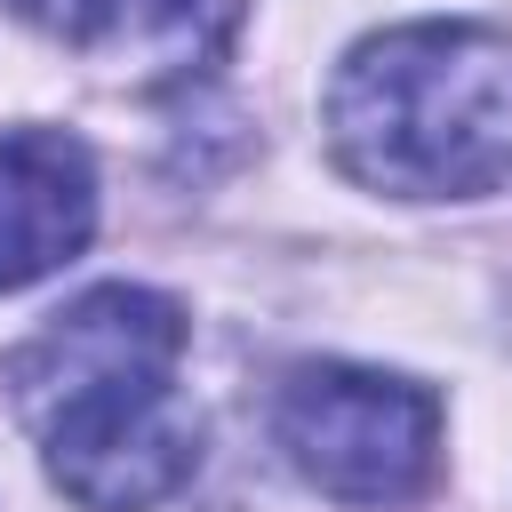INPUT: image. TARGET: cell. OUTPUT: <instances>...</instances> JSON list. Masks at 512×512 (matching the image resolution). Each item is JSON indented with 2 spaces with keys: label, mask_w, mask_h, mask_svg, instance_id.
<instances>
[{
  "label": "cell",
  "mask_w": 512,
  "mask_h": 512,
  "mask_svg": "<svg viewBox=\"0 0 512 512\" xmlns=\"http://www.w3.org/2000/svg\"><path fill=\"white\" fill-rule=\"evenodd\" d=\"M176 368H184L176 296L128 280L72 296L24 352H8V400L40 440L48 480L80 512H152L192 480L200 416Z\"/></svg>",
  "instance_id": "6da1fadb"
},
{
  "label": "cell",
  "mask_w": 512,
  "mask_h": 512,
  "mask_svg": "<svg viewBox=\"0 0 512 512\" xmlns=\"http://www.w3.org/2000/svg\"><path fill=\"white\" fill-rule=\"evenodd\" d=\"M328 152L392 200H480L512 176V40L496 24L368 32L328 80Z\"/></svg>",
  "instance_id": "7a4b0ae2"
},
{
  "label": "cell",
  "mask_w": 512,
  "mask_h": 512,
  "mask_svg": "<svg viewBox=\"0 0 512 512\" xmlns=\"http://www.w3.org/2000/svg\"><path fill=\"white\" fill-rule=\"evenodd\" d=\"M272 448L336 504H408L440 464V400L408 376L352 360H296L272 384Z\"/></svg>",
  "instance_id": "3957f363"
},
{
  "label": "cell",
  "mask_w": 512,
  "mask_h": 512,
  "mask_svg": "<svg viewBox=\"0 0 512 512\" xmlns=\"http://www.w3.org/2000/svg\"><path fill=\"white\" fill-rule=\"evenodd\" d=\"M32 32H48L56 48L136 80V88H168V80H200L232 24L240 0H8Z\"/></svg>",
  "instance_id": "277c9868"
},
{
  "label": "cell",
  "mask_w": 512,
  "mask_h": 512,
  "mask_svg": "<svg viewBox=\"0 0 512 512\" xmlns=\"http://www.w3.org/2000/svg\"><path fill=\"white\" fill-rule=\"evenodd\" d=\"M96 232V160L64 128L0 136V288H32Z\"/></svg>",
  "instance_id": "5b68a950"
}]
</instances>
